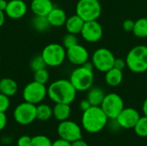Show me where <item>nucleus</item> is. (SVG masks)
<instances>
[{
	"mask_svg": "<svg viewBox=\"0 0 147 146\" xmlns=\"http://www.w3.org/2000/svg\"><path fill=\"white\" fill-rule=\"evenodd\" d=\"M135 133L141 138L147 137V116L144 115L140 117L138 122L136 123L135 126L134 127Z\"/></svg>",
	"mask_w": 147,
	"mask_h": 146,
	"instance_id": "26",
	"label": "nucleus"
},
{
	"mask_svg": "<svg viewBox=\"0 0 147 146\" xmlns=\"http://www.w3.org/2000/svg\"><path fill=\"white\" fill-rule=\"evenodd\" d=\"M109 118L102 111L101 107L91 106L89 109L83 112L82 126L83 128L90 133L101 132L108 124Z\"/></svg>",
	"mask_w": 147,
	"mask_h": 146,
	"instance_id": "2",
	"label": "nucleus"
},
{
	"mask_svg": "<svg viewBox=\"0 0 147 146\" xmlns=\"http://www.w3.org/2000/svg\"><path fill=\"white\" fill-rule=\"evenodd\" d=\"M7 125V116L5 113L0 112V132L3 131Z\"/></svg>",
	"mask_w": 147,
	"mask_h": 146,
	"instance_id": "36",
	"label": "nucleus"
},
{
	"mask_svg": "<svg viewBox=\"0 0 147 146\" xmlns=\"http://www.w3.org/2000/svg\"><path fill=\"white\" fill-rule=\"evenodd\" d=\"M49 80V72L47 68L38 70L34 72V81L42 84H47Z\"/></svg>",
	"mask_w": 147,
	"mask_h": 146,
	"instance_id": "28",
	"label": "nucleus"
},
{
	"mask_svg": "<svg viewBox=\"0 0 147 146\" xmlns=\"http://www.w3.org/2000/svg\"><path fill=\"white\" fill-rule=\"evenodd\" d=\"M79 107H80V109L84 112L86 111L87 109H89L90 107H91V104L90 103V102L87 100V99H84V100H82L79 103Z\"/></svg>",
	"mask_w": 147,
	"mask_h": 146,
	"instance_id": "37",
	"label": "nucleus"
},
{
	"mask_svg": "<svg viewBox=\"0 0 147 146\" xmlns=\"http://www.w3.org/2000/svg\"><path fill=\"white\" fill-rule=\"evenodd\" d=\"M77 92L69 79L56 80L47 88V96L55 103L71 104L75 100Z\"/></svg>",
	"mask_w": 147,
	"mask_h": 146,
	"instance_id": "1",
	"label": "nucleus"
},
{
	"mask_svg": "<svg viewBox=\"0 0 147 146\" xmlns=\"http://www.w3.org/2000/svg\"><path fill=\"white\" fill-rule=\"evenodd\" d=\"M71 146H89V145L87 144V142H85L84 140L80 139L74 142H71Z\"/></svg>",
	"mask_w": 147,
	"mask_h": 146,
	"instance_id": "38",
	"label": "nucleus"
},
{
	"mask_svg": "<svg viewBox=\"0 0 147 146\" xmlns=\"http://www.w3.org/2000/svg\"><path fill=\"white\" fill-rule=\"evenodd\" d=\"M18 90L17 83L9 77H3L0 79V93L10 97L16 94Z\"/></svg>",
	"mask_w": 147,
	"mask_h": 146,
	"instance_id": "19",
	"label": "nucleus"
},
{
	"mask_svg": "<svg viewBox=\"0 0 147 146\" xmlns=\"http://www.w3.org/2000/svg\"><path fill=\"white\" fill-rule=\"evenodd\" d=\"M106 94L102 88L91 87L87 94V100L90 102L91 106L100 107Z\"/></svg>",
	"mask_w": 147,
	"mask_h": 146,
	"instance_id": "22",
	"label": "nucleus"
},
{
	"mask_svg": "<svg viewBox=\"0 0 147 146\" xmlns=\"http://www.w3.org/2000/svg\"><path fill=\"white\" fill-rule=\"evenodd\" d=\"M5 12L4 11H2L0 10V28L4 24L5 22Z\"/></svg>",
	"mask_w": 147,
	"mask_h": 146,
	"instance_id": "39",
	"label": "nucleus"
},
{
	"mask_svg": "<svg viewBox=\"0 0 147 146\" xmlns=\"http://www.w3.org/2000/svg\"><path fill=\"white\" fill-rule=\"evenodd\" d=\"M115 60V57L109 49L101 47L94 52L91 62L95 69L105 73L114 67Z\"/></svg>",
	"mask_w": 147,
	"mask_h": 146,
	"instance_id": "9",
	"label": "nucleus"
},
{
	"mask_svg": "<svg viewBox=\"0 0 147 146\" xmlns=\"http://www.w3.org/2000/svg\"><path fill=\"white\" fill-rule=\"evenodd\" d=\"M69 80L77 91H86L93 86L94 72L83 65L78 66L71 71Z\"/></svg>",
	"mask_w": 147,
	"mask_h": 146,
	"instance_id": "4",
	"label": "nucleus"
},
{
	"mask_svg": "<svg viewBox=\"0 0 147 146\" xmlns=\"http://www.w3.org/2000/svg\"><path fill=\"white\" fill-rule=\"evenodd\" d=\"M78 44V40L77 37V34H71V33H67L64 38H63V46L65 49H68L75 45Z\"/></svg>",
	"mask_w": 147,
	"mask_h": 146,
	"instance_id": "30",
	"label": "nucleus"
},
{
	"mask_svg": "<svg viewBox=\"0 0 147 146\" xmlns=\"http://www.w3.org/2000/svg\"><path fill=\"white\" fill-rule=\"evenodd\" d=\"M81 35L84 40L88 42L95 43L99 41L103 34V29L102 25L96 21L85 22L81 31Z\"/></svg>",
	"mask_w": 147,
	"mask_h": 146,
	"instance_id": "12",
	"label": "nucleus"
},
{
	"mask_svg": "<svg viewBox=\"0 0 147 146\" xmlns=\"http://www.w3.org/2000/svg\"><path fill=\"white\" fill-rule=\"evenodd\" d=\"M71 107L70 104L65 103H55V106L53 108V116L59 120L64 121L69 119L71 115Z\"/></svg>",
	"mask_w": 147,
	"mask_h": 146,
	"instance_id": "21",
	"label": "nucleus"
},
{
	"mask_svg": "<svg viewBox=\"0 0 147 146\" xmlns=\"http://www.w3.org/2000/svg\"><path fill=\"white\" fill-rule=\"evenodd\" d=\"M47 96V88L46 84L40 83L35 81L28 83L22 90V97L24 102L38 105Z\"/></svg>",
	"mask_w": 147,
	"mask_h": 146,
	"instance_id": "7",
	"label": "nucleus"
},
{
	"mask_svg": "<svg viewBox=\"0 0 147 146\" xmlns=\"http://www.w3.org/2000/svg\"><path fill=\"white\" fill-rule=\"evenodd\" d=\"M53 142L45 135H36L32 138L31 146H52Z\"/></svg>",
	"mask_w": 147,
	"mask_h": 146,
	"instance_id": "29",
	"label": "nucleus"
},
{
	"mask_svg": "<svg viewBox=\"0 0 147 146\" xmlns=\"http://www.w3.org/2000/svg\"><path fill=\"white\" fill-rule=\"evenodd\" d=\"M53 116V108L45 103L36 105V119L41 121H47Z\"/></svg>",
	"mask_w": 147,
	"mask_h": 146,
	"instance_id": "23",
	"label": "nucleus"
},
{
	"mask_svg": "<svg viewBox=\"0 0 147 146\" xmlns=\"http://www.w3.org/2000/svg\"><path fill=\"white\" fill-rule=\"evenodd\" d=\"M126 66H127L126 59H115V64H114V67L115 68H116L118 70H121V71H123Z\"/></svg>",
	"mask_w": 147,
	"mask_h": 146,
	"instance_id": "34",
	"label": "nucleus"
},
{
	"mask_svg": "<svg viewBox=\"0 0 147 146\" xmlns=\"http://www.w3.org/2000/svg\"><path fill=\"white\" fill-rule=\"evenodd\" d=\"M123 80V72L115 67L105 72V82L110 87L119 86Z\"/></svg>",
	"mask_w": 147,
	"mask_h": 146,
	"instance_id": "20",
	"label": "nucleus"
},
{
	"mask_svg": "<svg viewBox=\"0 0 147 146\" xmlns=\"http://www.w3.org/2000/svg\"><path fill=\"white\" fill-rule=\"evenodd\" d=\"M134 34L138 38L147 37V17H142L134 22Z\"/></svg>",
	"mask_w": 147,
	"mask_h": 146,
	"instance_id": "24",
	"label": "nucleus"
},
{
	"mask_svg": "<svg viewBox=\"0 0 147 146\" xmlns=\"http://www.w3.org/2000/svg\"><path fill=\"white\" fill-rule=\"evenodd\" d=\"M53 7L51 0H31L30 3V9L34 15L47 16Z\"/></svg>",
	"mask_w": 147,
	"mask_h": 146,
	"instance_id": "16",
	"label": "nucleus"
},
{
	"mask_svg": "<svg viewBox=\"0 0 147 146\" xmlns=\"http://www.w3.org/2000/svg\"><path fill=\"white\" fill-rule=\"evenodd\" d=\"M29 66H30V69L33 72L38 71V70H40V69H44L47 67V65L41 56V54L40 55H37L35 57H34L31 61H30V64H29Z\"/></svg>",
	"mask_w": 147,
	"mask_h": 146,
	"instance_id": "27",
	"label": "nucleus"
},
{
	"mask_svg": "<svg viewBox=\"0 0 147 146\" xmlns=\"http://www.w3.org/2000/svg\"><path fill=\"white\" fill-rule=\"evenodd\" d=\"M127 66L134 73H143L147 71V46L139 45L133 47L126 58Z\"/></svg>",
	"mask_w": 147,
	"mask_h": 146,
	"instance_id": "3",
	"label": "nucleus"
},
{
	"mask_svg": "<svg viewBox=\"0 0 147 146\" xmlns=\"http://www.w3.org/2000/svg\"><path fill=\"white\" fill-rule=\"evenodd\" d=\"M41 56L47 66L58 67L64 63L66 58V49L63 46V45L51 43L43 48Z\"/></svg>",
	"mask_w": 147,
	"mask_h": 146,
	"instance_id": "5",
	"label": "nucleus"
},
{
	"mask_svg": "<svg viewBox=\"0 0 147 146\" xmlns=\"http://www.w3.org/2000/svg\"><path fill=\"white\" fill-rule=\"evenodd\" d=\"M57 133L60 139L71 143L82 139L81 127L76 122L69 120L59 122L57 128Z\"/></svg>",
	"mask_w": 147,
	"mask_h": 146,
	"instance_id": "11",
	"label": "nucleus"
},
{
	"mask_svg": "<svg viewBox=\"0 0 147 146\" xmlns=\"http://www.w3.org/2000/svg\"><path fill=\"white\" fill-rule=\"evenodd\" d=\"M47 17L52 27H61L65 24L67 20V15L65 10L58 7H53Z\"/></svg>",
	"mask_w": 147,
	"mask_h": 146,
	"instance_id": "17",
	"label": "nucleus"
},
{
	"mask_svg": "<svg viewBox=\"0 0 147 146\" xmlns=\"http://www.w3.org/2000/svg\"><path fill=\"white\" fill-rule=\"evenodd\" d=\"M9 105H10L9 97L7 96L6 95L0 93V112L5 113L9 109Z\"/></svg>",
	"mask_w": 147,
	"mask_h": 146,
	"instance_id": "31",
	"label": "nucleus"
},
{
	"mask_svg": "<svg viewBox=\"0 0 147 146\" xmlns=\"http://www.w3.org/2000/svg\"><path fill=\"white\" fill-rule=\"evenodd\" d=\"M140 118V113L135 108H124L115 120L119 125V126L125 129H131L135 126Z\"/></svg>",
	"mask_w": 147,
	"mask_h": 146,
	"instance_id": "13",
	"label": "nucleus"
},
{
	"mask_svg": "<svg viewBox=\"0 0 147 146\" xmlns=\"http://www.w3.org/2000/svg\"><path fill=\"white\" fill-rule=\"evenodd\" d=\"M52 146H71V143L59 138V139H57V140L53 142Z\"/></svg>",
	"mask_w": 147,
	"mask_h": 146,
	"instance_id": "35",
	"label": "nucleus"
},
{
	"mask_svg": "<svg viewBox=\"0 0 147 146\" xmlns=\"http://www.w3.org/2000/svg\"><path fill=\"white\" fill-rule=\"evenodd\" d=\"M100 107L110 120H115L125 108L123 99L116 93L107 94Z\"/></svg>",
	"mask_w": 147,
	"mask_h": 146,
	"instance_id": "8",
	"label": "nucleus"
},
{
	"mask_svg": "<svg viewBox=\"0 0 147 146\" xmlns=\"http://www.w3.org/2000/svg\"><path fill=\"white\" fill-rule=\"evenodd\" d=\"M89 52L84 46L77 44L66 49V58L74 65L81 66L89 60Z\"/></svg>",
	"mask_w": 147,
	"mask_h": 146,
	"instance_id": "14",
	"label": "nucleus"
},
{
	"mask_svg": "<svg viewBox=\"0 0 147 146\" xmlns=\"http://www.w3.org/2000/svg\"><path fill=\"white\" fill-rule=\"evenodd\" d=\"M142 110H143V113L144 114L147 116V98L143 102V106H142Z\"/></svg>",
	"mask_w": 147,
	"mask_h": 146,
	"instance_id": "41",
	"label": "nucleus"
},
{
	"mask_svg": "<svg viewBox=\"0 0 147 146\" xmlns=\"http://www.w3.org/2000/svg\"><path fill=\"white\" fill-rule=\"evenodd\" d=\"M0 64H1V57H0Z\"/></svg>",
	"mask_w": 147,
	"mask_h": 146,
	"instance_id": "42",
	"label": "nucleus"
},
{
	"mask_svg": "<svg viewBox=\"0 0 147 146\" xmlns=\"http://www.w3.org/2000/svg\"><path fill=\"white\" fill-rule=\"evenodd\" d=\"M7 4H8V1L7 0H0V10L5 11Z\"/></svg>",
	"mask_w": 147,
	"mask_h": 146,
	"instance_id": "40",
	"label": "nucleus"
},
{
	"mask_svg": "<svg viewBox=\"0 0 147 146\" xmlns=\"http://www.w3.org/2000/svg\"><path fill=\"white\" fill-rule=\"evenodd\" d=\"M84 22H85L80 16H78L77 14H75L70 17H67L65 26L67 30V33L78 34L81 33Z\"/></svg>",
	"mask_w": 147,
	"mask_h": 146,
	"instance_id": "18",
	"label": "nucleus"
},
{
	"mask_svg": "<svg viewBox=\"0 0 147 146\" xmlns=\"http://www.w3.org/2000/svg\"><path fill=\"white\" fill-rule=\"evenodd\" d=\"M15 121L22 126L32 124L36 119V105L23 102L17 105L14 110Z\"/></svg>",
	"mask_w": 147,
	"mask_h": 146,
	"instance_id": "10",
	"label": "nucleus"
},
{
	"mask_svg": "<svg viewBox=\"0 0 147 146\" xmlns=\"http://www.w3.org/2000/svg\"><path fill=\"white\" fill-rule=\"evenodd\" d=\"M32 26L38 32H46L52 26L50 25L47 16L34 15L32 19Z\"/></svg>",
	"mask_w": 147,
	"mask_h": 146,
	"instance_id": "25",
	"label": "nucleus"
},
{
	"mask_svg": "<svg viewBox=\"0 0 147 146\" xmlns=\"http://www.w3.org/2000/svg\"><path fill=\"white\" fill-rule=\"evenodd\" d=\"M31 143H32V138L27 135L21 136L16 142L17 146H31Z\"/></svg>",
	"mask_w": 147,
	"mask_h": 146,
	"instance_id": "32",
	"label": "nucleus"
},
{
	"mask_svg": "<svg viewBox=\"0 0 147 146\" xmlns=\"http://www.w3.org/2000/svg\"><path fill=\"white\" fill-rule=\"evenodd\" d=\"M134 27V21L131 19H127L123 22L122 28L126 32H133Z\"/></svg>",
	"mask_w": 147,
	"mask_h": 146,
	"instance_id": "33",
	"label": "nucleus"
},
{
	"mask_svg": "<svg viewBox=\"0 0 147 146\" xmlns=\"http://www.w3.org/2000/svg\"><path fill=\"white\" fill-rule=\"evenodd\" d=\"M28 11V5L23 0H9L5 9V15L10 19L17 20L23 17Z\"/></svg>",
	"mask_w": 147,
	"mask_h": 146,
	"instance_id": "15",
	"label": "nucleus"
},
{
	"mask_svg": "<svg viewBox=\"0 0 147 146\" xmlns=\"http://www.w3.org/2000/svg\"><path fill=\"white\" fill-rule=\"evenodd\" d=\"M76 14L84 22L96 21L102 14V5L98 0H78Z\"/></svg>",
	"mask_w": 147,
	"mask_h": 146,
	"instance_id": "6",
	"label": "nucleus"
}]
</instances>
